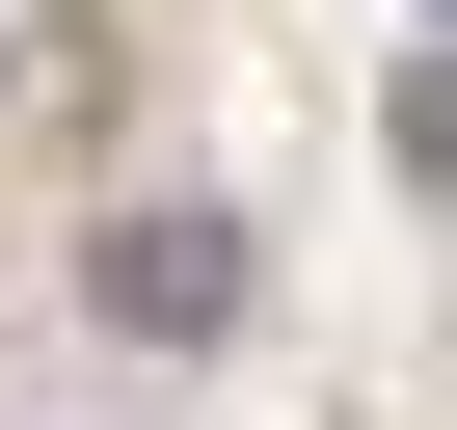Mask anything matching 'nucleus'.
<instances>
[{
    "label": "nucleus",
    "instance_id": "f03ea898",
    "mask_svg": "<svg viewBox=\"0 0 457 430\" xmlns=\"http://www.w3.org/2000/svg\"><path fill=\"white\" fill-rule=\"evenodd\" d=\"M430 28H457V0H430Z\"/></svg>",
    "mask_w": 457,
    "mask_h": 430
},
{
    "label": "nucleus",
    "instance_id": "f257e3e1",
    "mask_svg": "<svg viewBox=\"0 0 457 430\" xmlns=\"http://www.w3.org/2000/svg\"><path fill=\"white\" fill-rule=\"evenodd\" d=\"M81 296H108L135 350H243V215H215V188H135V215H81Z\"/></svg>",
    "mask_w": 457,
    "mask_h": 430
}]
</instances>
